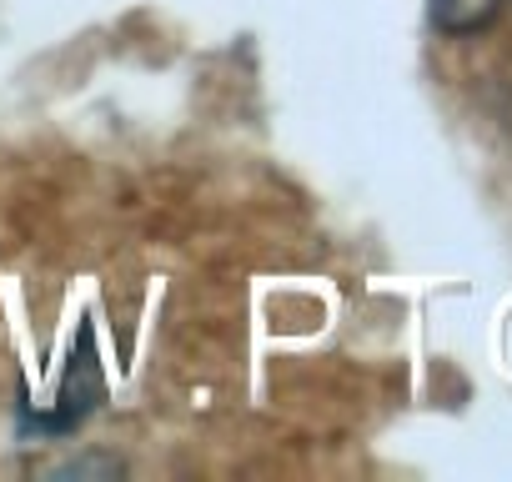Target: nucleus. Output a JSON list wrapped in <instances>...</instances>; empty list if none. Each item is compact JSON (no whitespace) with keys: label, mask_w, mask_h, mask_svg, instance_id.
<instances>
[{"label":"nucleus","mask_w":512,"mask_h":482,"mask_svg":"<svg viewBox=\"0 0 512 482\" xmlns=\"http://www.w3.org/2000/svg\"><path fill=\"white\" fill-rule=\"evenodd\" d=\"M106 402V367H101V352H96V327L81 322L76 342H71V357H66V372H61V387L46 407H36L26 392L16 397V437H36V442H56V437H71L91 422V412Z\"/></svg>","instance_id":"f257e3e1"},{"label":"nucleus","mask_w":512,"mask_h":482,"mask_svg":"<svg viewBox=\"0 0 512 482\" xmlns=\"http://www.w3.org/2000/svg\"><path fill=\"white\" fill-rule=\"evenodd\" d=\"M502 0H427V21L442 36H477L492 26Z\"/></svg>","instance_id":"f03ea898"},{"label":"nucleus","mask_w":512,"mask_h":482,"mask_svg":"<svg viewBox=\"0 0 512 482\" xmlns=\"http://www.w3.org/2000/svg\"><path fill=\"white\" fill-rule=\"evenodd\" d=\"M91 472H121V462L116 457H86V462H66V467H56V477H91Z\"/></svg>","instance_id":"7ed1b4c3"}]
</instances>
